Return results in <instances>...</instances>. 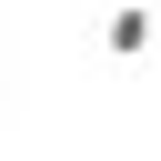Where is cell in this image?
<instances>
[{"label": "cell", "instance_id": "6da1fadb", "mask_svg": "<svg viewBox=\"0 0 161 161\" xmlns=\"http://www.w3.org/2000/svg\"><path fill=\"white\" fill-rule=\"evenodd\" d=\"M151 30H161V20H151V0H111L101 50H111V60H141V50H151Z\"/></svg>", "mask_w": 161, "mask_h": 161}]
</instances>
